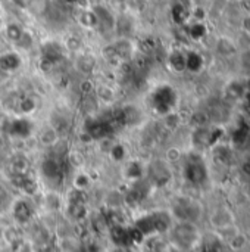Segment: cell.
Instances as JSON below:
<instances>
[{"mask_svg": "<svg viewBox=\"0 0 250 252\" xmlns=\"http://www.w3.org/2000/svg\"><path fill=\"white\" fill-rule=\"evenodd\" d=\"M172 221H186L199 224L203 219V207L199 201L190 196H180L174 201L169 210Z\"/></svg>", "mask_w": 250, "mask_h": 252, "instance_id": "cell-2", "label": "cell"}, {"mask_svg": "<svg viewBox=\"0 0 250 252\" xmlns=\"http://www.w3.org/2000/svg\"><path fill=\"white\" fill-rule=\"evenodd\" d=\"M208 221L211 229L218 235H225L230 230L236 229V216L227 205H218L211 210V213L208 214Z\"/></svg>", "mask_w": 250, "mask_h": 252, "instance_id": "cell-3", "label": "cell"}, {"mask_svg": "<svg viewBox=\"0 0 250 252\" xmlns=\"http://www.w3.org/2000/svg\"><path fill=\"white\" fill-rule=\"evenodd\" d=\"M72 183H74V189H75V190L84 192V190L88 189V186L91 185V180H90V177H88L87 173H78V174H75Z\"/></svg>", "mask_w": 250, "mask_h": 252, "instance_id": "cell-6", "label": "cell"}, {"mask_svg": "<svg viewBox=\"0 0 250 252\" xmlns=\"http://www.w3.org/2000/svg\"><path fill=\"white\" fill-rule=\"evenodd\" d=\"M169 245L177 252H193L202 244V233L199 224L186 221H172L168 229Z\"/></svg>", "mask_w": 250, "mask_h": 252, "instance_id": "cell-1", "label": "cell"}, {"mask_svg": "<svg viewBox=\"0 0 250 252\" xmlns=\"http://www.w3.org/2000/svg\"><path fill=\"white\" fill-rule=\"evenodd\" d=\"M57 140H59V136L53 127H47L40 133V143L44 146H53Z\"/></svg>", "mask_w": 250, "mask_h": 252, "instance_id": "cell-5", "label": "cell"}, {"mask_svg": "<svg viewBox=\"0 0 250 252\" xmlns=\"http://www.w3.org/2000/svg\"><path fill=\"white\" fill-rule=\"evenodd\" d=\"M1 238L9 244V245H16L21 239H19V236H18V233H16V229L13 227V226H10V227H6L3 232H1Z\"/></svg>", "mask_w": 250, "mask_h": 252, "instance_id": "cell-8", "label": "cell"}, {"mask_svg": "<svg viewBox=\"0 0 250 252\" xmlns=\"http://www.w3.org/2000/svg\"><path fill=\"white\" fill-rule=\"evenodd\" d=\"M10 207H12V216L15 217L16 223L24 224V223H28L32 219L34 208H32V205L27 199L12 201V205Z\"/></svg>", "mask_w": 250, "mask_h": 252, "instance_id": "cell-4", "label": "cell"}, {"mask_svg": "<svg viewBox=\"0 0 250 252\" xmlns=\"http://www.w3.org/2000/svg\"><path fill=\"white\" fill-rule=\"evenodd\" d=\"M4 31H6L7 38H9L10 41H15V43H18V41L21 40V37L24 35V32H25L18 24H7Z\"/></svg>", "mask_w": 250, "mask_h": 252, "instance_id": "cell-7", "label": "cell"}]
</instances>
